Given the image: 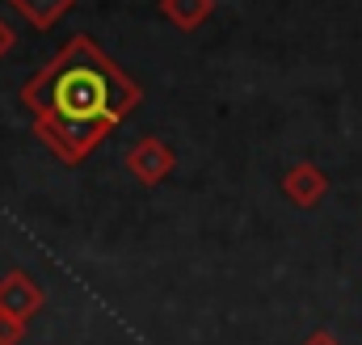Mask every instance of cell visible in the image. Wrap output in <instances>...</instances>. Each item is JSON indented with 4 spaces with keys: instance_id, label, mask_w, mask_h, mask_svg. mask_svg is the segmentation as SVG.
I'll list each match as a JSON object with an SVG mask.
<instances>
[{
    "instance_id": "6da1fadb",
    "label": "cell",
    "mask_w": 362,
    "mask_h": 345,
    "mask_svg": "<svg viewBox=\"0 0 362 345\" xmlns=\"http://www.w3.org/2000/svg\"><path fill=\"white\" fill-rule=\"evenodd\" d=\"M21 101L34 110L38 135L55 148V156L81 165L93 144L139 105V85L127 81L93 38L76 34L21 88Z\"/></svg>"
},
{
    "instance_id": "7a4b0ae2",
    "label": "cell",
    "mask_w": 362,
    "mask_h": 345,
    "mask_svg": "<svg viewBox=\"0 0 362 345\" xmlns=\"http://www.w3.org/2000/svg\"><path fill=\"white\" fill-rule=\"evenodd\" d=\"M282 189H286V198H291L295 206H316V202L329 194V177L316 169L312 160H299V165H291V169H286Z\"/></svg>"
},
{
    "instance_id": "3957f363",
    "label": "cell",
    "mask_w": 362,
    "mask_h": 345,
    "mask_svg": "<svg viewBox=\"0 0 362 345\" xmlns=\"http://www.w3.org/2000/svg\"><path fill=\"white\" fill-rule=\"evenodd\" d=\"M38 303H42V291H38L25 274H8V278L0 282V316L25 320Z\"/></svg>"
},
{
    "instance_id": "277c9868",
    "label": "cell",
    "mask_w": 362,
    "mask_h": 345,
    "mask_svg": "<svg viewBox=\"0 0 362 345\" xmlns=\"http://www.w3.org/2000/svg\"><path fill=\"white\" fill-rule=\"evenodd\" d=\"M127 165L139 172L144 181H156L160 172H169V165H173V152H169L165 144H156V139H144V144L127 156Z\"/></svg>"
},
{
    "instance_id": "5b68a950",
    "label": "cell",
    "mask_w": 362,
    "mask_h": 345,
    "mask_svg": "<svg viewBox=\"0 0 362 345\" xmlns=\"http://www.w3.org/2000/svg\"><path fill=\"white\" fill-rule=\"evenodd\" d=\"M68 4H72V0H13V8H17L21 17H30L38 30H47V25H51Z\"/></svg>"
},
{
    "instance_id": "8992f818",
    "label": "cell",
    "mask_w": 362,
    "mask_h": 345,
    "mask_svg": "<svg viewBox=\"0 0 362 345\" xmlns=\"http://www.w3.org/2000/svg\"><path fill=\"white\" fill-rule=\"evenodd\" d=\"M211 4H215V0H165L160 8H165L173 21H177L181 30H194V25H198V21L211 13Z\"/></svg>"
},
{
    "instance_id": "52a82bcc",
    "label": "cell",
    "mask_w": 362,
    "mask_h": 345,
    "mask_svg": "<svg viewBox=\"0 0 362 345\" xmlns=\"http://www.w3.org/2000/svg\"><path fill=\"white\" fill-rule=\"evenodd\" d=\"M21 337V320H13V316H0V345H13Z\"/></svg>"
},
{
    "instance_id": "ba28073f",
    "label": "cell",
    "mask_w": 362,
    "mask_h": 345,
    "mask_svg": "<svg viewBox=\"0 0 362 345\" xmlns=\"http://www.w3.org/2000/svg\"><path fill=\"white\" fill-rule=\"evenodd\" d=\"M303 345H341V341H337V337H333L329 329H316V333H312V337H308Z\"/></svg>"
},
{
    "instance_id": "9c48e42d",
    "label": "cell",
    "mask_w": 362,
    "mask_h": 345,
    "mask_svg": "<svg viewBox=\"0 0 362 345\" xmlns=\"http://www.w3.org/2000/svg\"><path fill=\"white\" fill-rule=\"evenodd\" d=\"M8 47H13V34H8V30H4V21H0V51H8Z\"/></svg>"
}]
</instances>
